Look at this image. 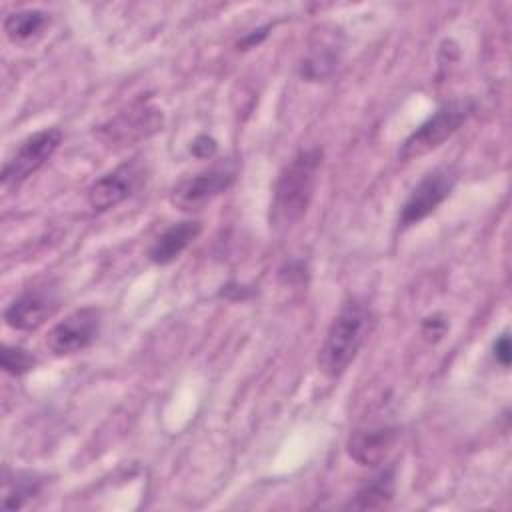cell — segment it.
Listing matches in <instances>:
<instances>
[{"label": "cell", "instance_id": "6da1fadb", "mask_svg": "<svg viewBox=\"0 0 512 512\" xmlns=\"http://www.w3.org/2000/svg\"><path fill=\"white\" fill-rule=\"evenodd\" d=\"M322 166V150L308 148L294 154L280 170L270 202V224L274 228H290L308 210L318 170Z\"/></svg>", "mask_w": 512, "mask_h": 512}, {"label": "cell", "instance_id": "7a4b0ae2", "mask_svg": "<svg viewBox=\"0 0 512 512\" xmlns=\"http://www.w3.org/2000/svg\"><path fill=\"white\" fill-rule=\"evenodd\" d=\"M372 328V310L366 300L348 298L328 326L318 352V368L328 378H338L356 360Z\"/></svg>", "mask_w": 512, "mask_h": 512}, {"label": "cell", "instance_id": "3957f363", "mask_svg": "<svg viewBox=\"0 0 512 512\" xmlns=\"http://www.w3.org/2000/svg\"><path fill=\"white\" fill-rule=\"evenodd\" d=\"M474 112V102L468 98H456L442 104L430 118H426L400 146L398 158L412 160L438 148L450 138Z\"/></svg>", "mask_w": 512, "mask_h": 512}, {"label": "cell", "instance_id": "277c9868", "mask_svg": "<svg viewBox=\"0 0 512 512\" xmlns=\"http://www.w3.org/2000/svg\"><path fill=\"white\" fill-rule=\"evenodd\" d=\"M62 142L58 128H44L24 138L2 166V188H12L30 178L56 152Z\"/></svg>", "mask_w": 512, "mask_h": 512}, {"label": "cell", "instance_id": "5b68a950", "mask_svg": "<svg viewBox=\"0 0 512 512\" xmlns=\"http://www.w3.org/2000/svg\"><path fill=\"white\" fill-rule=\"evenodd\" d=\"M456 184V172L454 168L440 166L422 176V180L412 188L406 202L402 204L398 226L408 228L424 218H428L452 192Z\"/></svg>", "mask_w": 512, "mask_h": 512}, {"label": "cell", "instance_id": "8992f818", "mask_svg": "<svg viewBox=\"0 0 512 512\" xmlns=\"http://www.w3.org/2000/svg\"><path fill=\"white\" fill-rule=\"evenodd\" d=\"M236 180V166L230 162L214 164L190 178L178 182L170 192L172 206L180 210H198L222 192H226Z\"/></svg>", "mask_w": 512, "mask_h": 512}, {"label": "cell", "instance_id": "52a82bcc", "mask_svg": "<svg viewBox=\"0 0 512 512\" xmlns=\"http://www.w3.org/2000/svg\"><path fill=\"white\" fill-rule=\"evenodd\" d=\"M102 324V312L94 306H84L70 312L64 320L48 330L46 346L56 356H70L88 348Z\"/></svg>", "mask_w": 512, "mask_h": 512}, {"label": "cell", "instance_id": "ba28073f", "mask_svg": "<svg viewBox=\"0 0 512 512\" xmlns=\"http://www.w3.org/2000/svg\"><path fill=\"white\" fill-rule=\"evenodd\" d=\"M162 126V112L150 104H136L98 128V136L104 142L130 144L158 132Z\"/></svg>", "mask_w": 512, "mask_h": 512}, {"label": "cell", "instance_id": "9c48e42d", "mask_svg": "<svg viewBox=\"0 0 512 512\" xmlns=\"http://www.w3.org/2000/svg\"><path fill=\"white\" fill-rule=\"evenodd\" d=\"M142 176H144V168L138 160L124 162L114 170L106 172L88 190L90 208L104 212L118 206L120 202H124L128 196L134 194Z\"/></svg>", "mask_w": 512, "mask_h": 512}, {"label": "cell", "instance_id": "30bf717a", "mask_svg": "<svg viewBox=\"0 0 512 512\" xmlns=\"http://www.w3.org/2000/svg\"><path fill=\"white\" fill-rule=\"evenodd\" d=\"M398 440V428L392 424H372L356 428L348 442V456L360 466L382 464Z\"/></svg>", "mask_w": 512, "mask_h": 512}, {"label": "cell", "instance_id": "8fae6325", "mask_svg": "<svg viewBox=\"0 0 512 512\" xmlns=\"http://www.w3.org/2000/svg\"><path fill=\"white\" fill-rule=\"evenodd\" d=\"M58 308V298L52 288H34L22 292L4 310V320L14 330H36Z\"/></svg>", "mask_w": 512, "mask_h": 512}, {"label": "cell", "instance_id": "7c38bea8", "mask_svg": "<svg viewBox=\"0 0 512 512\" xmlns=\"http://www.w3.org/2000/svg\"><path fill=\"white\" fill-rule=\"evenodd\" d=\"M202 232V224L198 220H182L168 226L150 246L148 258L154 264H170L174 262Z\"/></svg>", "mask_w": 512, "mask_h": 512}, {"label": "cell", "instance_id": "4fadbf2b", "mask_svg": "<svg viewBox=\"0 0 512 512\" xmlns=\"http://www.w3.org/2000/svg\"><path fill=\"white\" fill-rule=\"evenodd\" d=\"M46 478L38 472H24V470H4L2 476V508L4 510H18L26 506L32 498H36L44 486Z\"/></svg>", "mask_w": 512, "mask_h": 512}, {"label": "cell", "instance_id": "5bb4252c", "mask_svg": "<svg viewBox=\"0 0 512 512\" xmlns=\"http://www.w3.org/2000/svg\"><path fill=\"white\" fill-rule=\"evenodd\" d=\"M340 62V48L332 36H322L308 48V54L300 62V76L310 82L326 80Z\"/></svg>", "mask_w": 512, "mask_h": 512}, {"label": "cell", "instance_id": "9a60e30c", "mask_svg": "<svg viewBox=\"0 0 512 512\" xmlns=\"http://www.w3.org/2000/svg\"><path fill=\"white\" fill-rule=\"evenodd\" d=\"M394 468H386L382 472H378L376 476H372L370 480H366L354 500H350L348 508L352 510H378L388 506V502L394 496Z\"/></svg>", "mask_w": 512, "mask_h": 512}, {"label": "cell", "instance_id": "2e32d148", "mask_svg": "<svg viewBox=\"0 0 512 512\" xmlns=\"http://www.w3.org/2000/svg\"><path fill=\"white\" fill-rule=\"evenodd\" d=\"M48 20L44 10H18L4 18V32L12 42H30L44 32Z\"/></svg>", "mask_w": 512, "mask_h": 512}, {"label": "cell", "instance_id": "e0dca14e", "mask_svg": "<svg viewBox=\"0 0 512 512\" xmlns=\"http://www.w3.org/2000/svg\"><path fill=\"white\" fill-rule=\"evenodd\" d=\"M0 366L6 374L22 376L36 366V358L26 348L4 344L2 352H0Z\"/></svg>", "mask_w": 512, "mask_h": 512}, {"label": "cell", "instance_id": "ac0fdd59", "mask_svg": "<svg viewBox=\"0 0 512 512\" xmlns=\"http://www.w3.org/2000/svg\"><path fill=\"white\" fill-rule=\"evenodd\" d=\"M446 328H448V322L444 320L442 314H432V316H428V318L422 320V334H424L428 340H432V336H434V340L442 338L444 332H446Z\"/></svg>", "mask_w": 512, "mask_h": 512}, {"label": "cell", "instance_id": "d6986e66", "mask_svg": "<svg viewBox=\"0 0 512 512\" xmlns=\"http://www.w3.org/2000/svg\"><path fill=\"white\" fill-rule=\"evenodd\" d=\"M494 358L504 366V368H508V364H510V338H508V334H502L496 342H494Z\"/></svg>", "mask_w": 512, "mask_h": 512}, {"label": "cell", "instance_id": "ffe728a7", "mask_svg": "<svg viewBox=\"0 0 512 512\" xmlns=\"http://www.w3.org/2000/svg\"><path fill=\"white\" fill-rule=\"evenodd\" d=\"M214 150H216V142H214L212 138H208V136H198V138L192 142V152H194L196 156H200V158L212 156Z\"/></svg>", "mask_w": 512, "mask_h": 512}]
</instances>
